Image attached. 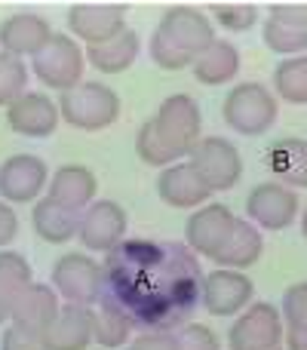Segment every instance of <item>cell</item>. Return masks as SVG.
<instances>
[{
	"label": "cell",
	"instance_id": "obj_15",
	"mask_svg": "<svg viewBox=\"0 0 307 350\" xmlns=\"http://www.w3.org/2000/svg\"><path fill=\"white\" fill-rule=\"evenodd\" d=\"M49 185V170L34 154H16L0 163V200L3 203H34Z\"/></svg>",
	"mask_w": 307,
	"mask_h": 350
},
{
	"label": "cell",
	"instance_id": "obj_41",
	"mask_svg": "<svg viewBox=\"0 0 307 350\" xmlns=\"http://www.w3.org/2000/svg\"><path fill=\"white\" fill-rule=\"evenodd\" d=\"M302 234H304V240H307V209L302 212Z\"/></svg>",
	"mask_w": 307,
	"mask_h": 350
},
{
	"label": "cell",
	"instance_id": "obj_38",
	"mask_svg": "<svg viewBox=\"0 0 307 350\" xmlns=\"http://www.w3.org/2000/svg\"><path fill=\"white\" fill-rule=\"evenodd\" d=\"M126 350H181L175 332H142L135 341H129Z\"/></svg>",
	"mask_w": 307,
	"mask_h": 350
},
{
	"label": "cell",
	"instance_id": "obj_40",
	"mask_svg": "<svg viewBox=\"0 0 307 350\" xmlns=\"http://www.w3.org/2000/svg\"><path fill=\"white\" fill-rule=\"evenodd\" d=\"M286 350H307V332H286Z\"/></svg>",
	"mask_w": 307,
	"mask_h": 350
},
{
	"label": "cell",
	"instance_id": "obj_26",
	"mask_svg": "<svg viewBox=\"0 0 307 350\" xmlns=\"http://www.w3.org/2000/svg\"><path fill=\"white\" fill-rule=\"evenodd\" d=\"M265 252V240H261V230L255 228L249 218H237V228L230 234L228 246L218 252L215 265L218 267H230V271H246Z\"/></svg>",
	"mask_w": 307,
	"mask_h": 350
},
{
	"label": "cell",
	"instance_id": "obj_42",
	"mask_svg": "<svg viewBox=\"0 0 307 350\" xmlns=\"http://www.w3.org/2000/svg\"><path fill=\"white\" fill-rule=\"evenodd\" d=\"M6 320H10V314H6V310H3V308H0V326H3V323H6Z\"/></svg>",
	"mask_w": 307,
	"mask_h": 350
},
{
	"label": "cell",
	"instance_id": "obj_9",
	"mask_svg": "<svg viewBox=\"0 0 307 350\" xmlns=\"http://www.w3.org/2000/svg\"><path fill=\"white\" fill-rule=\"evenodd\" d=\"M283 317L271 301H252L228 332L230 350H273L283 347Z\"/></svg>",
	"mask_w": 307,
	"mask_h": 350
},
{
	"label": "cell",
	"instance_id": "obj_6",
	"mask_svg": "<svg viewBox=\"0 0 307 350\" xmlns=\"http://www.w3.org/2000/svg\"><path fill=\"white\" fill-rule=\"evenodd\" d=\"M154 126H157V133H160L163 145H166L175 157L191 154L193 145L203 139V114H200L197 98L187 96V92L166 96L154 114Z\"/></svg>",
	"mask_w": 307,
	"mask_h": 350
},
{
	"label": "cell",
	"instance_id": "obj_20",
	"mask_svg": "<svg viewBox=\"0 0 307 350\" xmlns=\"http://www.w3.org/2000/svg\"><path fill=\"white\" fill-rule=\"evenodd\" d=\"M157 193L166 206L172 209H197V206L209 203L212 191L203 185L191 163H172L160 172L157 178Z\"/></svg>",
	"mask_w": 307,
	"mask_h": 350
},
{
	"label": "cell",
	"instance_id": "obj_39",
	"mask_svg": "<svg viewBox=\"0 0 307 350\" xmlns=\"http://www.w3.org/2000/svg\"><path fill=\"white\" fill-rule=\"evenodd\" d=\"M18 237V215L10 203L0 200V249H6Z\"/></svg>",
	"mask_w": 307,
	"mask_h": 350
},
{
	"label": "cell",
	"instance_id": "obj_22",
	"mask_svg": "<svg viewBox=\"0 0 307 350\" xmlns=\"http://www.w3.org/2000/svg\"><path fill=\"white\" fill-rule=\"evenodd\" d=\"M193 77H197V83L203 86H224L228 80H234L237 74H240V49L234 46V43L222 40V37H215V40L209 43V46L203 49V53L193 59Z\"/></svg>",
	"mask_w": 307,
	"mask_h": 350
},
{
	"label": "cell",
	"instance_id": "obj_43",
	"mask_svg": "<svg viewBox=\"0 0 307 350\" xmlns=\"http://www.w3.org/2000/svg\"><path fill=\"white\" fill-rule=\"evenodd\" d=\"M273 350H283V347H273Z\"/></svg>",
	"mask_w": 307,
	"mask_h": 350
},
{
	"label": "cell",
	"instance_id": "obj_23",
	"mask_svg": "<svg viewBox=\"0 0 307 350\" xmlns=\"http://www.w3.org/2000/svg\"><path fill=\"white\" fill-rule=\"evenodd\" d=\"M139 49H142L139 34L126 25V31H120V34L111 37V40L96 43V46H86V65H92L102 74H123L135 65Z\"/></svg>",
	"mask_w": 307,
	"mask_h": 350
},
{
	"label": "cell",
	"instance_id": "obj_35",
	"mask_svg": "<svg viewBox=\"0 0 307 350\" xmlns=\"http://www.w3.org/2000/svg\"><path fill=\"white\" fill-rule=\"evenodd\" d=\"M175 335H178L181 350H222L218 335L209 326H200V323H185Z\"/></svg>",
	"mask_w": 307,
	"mask_h": 350
},
{
	"label": "cell",
	"instance_id": "obj_3",
	"mask_svg": "<svg viewBox=\"0 0 307 350\" xmlns=\"http://www.w3.org/2000/svg\"><path fill=\"white\" fill-rule=\"evenodd\" d=\"M59 114L68 126L83 129V133H98L120 117V96L108 83L83 80L80 86L59 96Z\"/></svg>",
	"mask_w": 307,
	"mask_h": 350
},
{
	"label": "cell",
	"instance_id": "obj_12",
	"mask_svg": "<svg viewBox=\"0 0 307 350\" xmlns=\"http://www.w3.org/2000/svg\"><path fill=\"white\" fill-rule=\"evenodd\" d=\"M246 215L258 230H286L298 218V193L280 181L255 185L246 197Z\"/></svg>",
	"mask_w": 307,
	"mask_h": 350
},
{
	"label": "cell",
	"instance_id": "obj_18",
	"mask_svg": "<svg viewBox=\"0 0 307 350\" xmlns=\"http://www.w3.org/2000/svg\"><path fill=\"white\" fill-rule=\"evenodd\" d=\"M49 40H53V28L37 12H12L10 18L0 22V46L6 55H16V59L31 55L34 59Z\"/></svg>",
	"mask_w": 307,
	"mask_h": 350
},
{
	"label": "cell",
	"instance_id": "obj_5",
	"mask_svg": "<svg viewBox=\"0 0 307 350\" xmlns=\"http://www.w3.org/2000/svg\"><path fill=\"white\" fill-rule=\"evenodd\" d=\"M31 68H34V77L46 90L68 92L83 83L86 49L71 34H53V40L31 59Z\"/></svg>",
	"mask_w": 307,
	"mask_h": 350
},
{
	"label": "cell",
	"instance_id": "obj_29",
	"mask_svg": "<svg viewBox=\"0 0 307 350\" xmlns=\"http://www.w3.org/2000/svg\"><path fill=\"white\" fill-rule=\"evenodd\" d=\"M129 332H133V323L114 310L111 304H98L96 308V329H92V341L102 350H120L129 345Z\"/></svg>",
	"mask_w": 307,
	"mask_h": 350
},
{
	"label": "cell",
	"instance_id": "obj_7",
	"mask_svg": "<svg viewBox=\"0 0 307 350\" xmlns=\"http://www.w3.org/2000/svg\"><path fill=\"white\" fill-rule=\"evenodd\" d=\"M102 283H105L102 261H96L86 252H65L53 265V289L68 304L98 308V301H102Z\"/></svg>",
	"mask_w": 307,
	"mask_h": 350
},
{
	"label": "cell",
	"instance_id": "obj_33",
	"mask_svg": "<svg viewBox=\"0 0 307 350\" xmlns=\"http://www.w3.org/2000/svg\"><path fill=\"white\" fill-rule=\"evenodd\" d=\"M286 332H307V283H292L280 304Z\"/></svg>",
	"mask_w": 307,
	"mask_h": 350
},
{
	"label": "cell",
	"instance_id": "obj_28",
	"mask_svg": "<svg viewBox=\"0 0 307 350\" xmlns=\"http://www.w3.org/2000/svg\"><path fill=\"white\" fill-rule=\"evenodd\" d=\"M273 86L277 96L289 105H307V55L283 59L273 68Z\"/></svg>",
	"mask_w": 307,
	"mask_h": 350
},
{
	"label": "cell",
	"instance_id": "obj_8",
	"mask_svg": "<svg viewBox=\"0 0 307 350\" xmlns=\"http://www.w3.org/2000/svg\"><path fill=\"white\" fill-rule=\"evenodd\" d=\"M187 163L197 170V175L203 178V185L212 193L218 191H230L237 181L243 178V157L237 151V145H230L222 135H206L193 145V151L187 154Z\"/></svg>",
	"mask_w": 307,
	"mask_h": 350
},
{
	"label": "cell",
	"instance_id": "obj_13",
	"mask_svg": "<svg viewBox=\"0 0 307 350\" xmlns=\"http://www.w3.org/2000/svg\"><path fill=\"white\" fill-rule=\"evenodd\" d=\"M126 3H74L68 10V31L86 46H96L126 31Z\"/></svg>",
	"mask_w": 307,
	"mask_h": 350
},
{
	"label": "cell",
	"instance_id": "obj_31",
	"mask_svg": "<svg viewBox=\"0 0 307 350\" xmlns=\"http://www.w3.org/2000/svg\"><path fill=\"white\" fill-rule=\"evenodd\" d=\"M135 154H139L142 163L160 166V170H166V166L178 163V157H175V154L169 151L166 145H163L160 133H157V126H154V117L142 123L139 133H135Z\"/></svg>",
	"mask_w": 307,
	"mask_h": 350
},
{
	"label": "cell",
	"instance_id": "obj_21",
	"mask_svg": "<svg viewBox=\"0 0 307 350\" xmlns=\"http://www.w3.org/2000/svg\"><path fill=\"white\" fill-rule=\"evenodd\" d=\"M59 310H62L59 292H55L53 286H46V283H34L22 295V301L12 308L10 323L12 326H18V329H25V332L37 335V338H43V332L55 323Z\"/></svg>",
	"mask_w": 307,
	"mask_h": 350
},
{
	"label": "cell",
	"instance_id": "obj_32",
	"mask_svg": "<svg viewBox=\"0 0 307 350\" xmlns=\"http://www.w3.org/2000/svg\"><path fill=\"white\" fill-rule=\"evenodd\" d=\"M28 86V65L16 55L0 53V108H10L18 96H25Z\"/></svg>",
	"mask_w": 307,
	"mask_h": 350
},
{
	"label": "cell",
	"instance_id": "obj_44",
	"mask_svg": "<svg viewBox=\"0 0 307 350\" xmlns=\"http://www.w3.org/2000/svg\"><path fill=\"white\" fill-rule=\"evenodd\" d=\"M98 350H102V347H98Z\"/></svg>",
	"mask_w": 307,
	"mask_h": 350
},
{
	"label": "cell",
	"instance_id": "obj_1",
	"mask_svg": "<svg viewBox=\"0 0 307 350\" xmlns=\"http://www.w3.org/2000/svg\"><path fill=\"white\" fill-rule=\"evenodd\" d=\"M102 301L139 332H175L203 304V267L178 240L126 237L105 255Z\"/></svg>",
	"mask_w": 307,
	"mask_h": 350
},
{
	"label": "cell",
	"instance_id": "obj_25",
	"mask_svg": "<svg viewBox=\"0 0 307 350\" xmlns=\"http://www.w3.org/2000/svg\"><path fill=\"white\" fill-rule=\"evenodd\" d=\"M31 224H34V234L46 243H68L77 237V228H80V215L65 206H59L55 200L43 197L34 203L31 209Z\"/></svg>",
	"mask_w": 307,
	"mask_h": 350
},
{
	"label": "cell",
	"instance_id": "obj_30",
	"mask_svg": "<svg viewBox=\"0 0 307 350\" xmlns=\"http://www.w3.org/2000/svg\"><path fill=\"white\" fill-rule=\"evenodd\" d=\"M261 40L271 53L286 55V59H295L307 49V28H289V25H280L273 18H265L261 25Z\"/></svg>",
	"mask_w": 307,
	"mask_h": 350
},
{
	"label": "cell",
	"instance_id": "obj_10",
	"mask_svg": "<svg viewBox=\"0 0 307 350\" xmlns=\"http://www.w3.org/2000/svg\"><path fill=\"white\" fill-rule=\"evenodd\" d=\"M237 228V215L224 203H206L187 218L185 224V246L193 255L203 258H218L224 246H228L230 234Z\"/></svg>",
	"mask_w": 307,
	"mask_h": 350
},
{
	"label": "cell",
	"instance_id": "obj_19",
	"mask_svg": "<svg viewBox=\"0 0 307 350\" xmlns=\"http://www.w3.org/2000/svg\"><path fill=\"white\" fill-rule=\"evenodd\" d=\"M46 197L55 200L59 206L71 212H83L90 203H96V193H98V178L92 170L80 163H68V166H59L55 175H49V185H46Z\"/></svg>",
	"mask_w": 307,
	"mask_h": 350
},
{
	"label": "cell",
	"instance_id": "obj_24",
	"mask_svg": "<svg viewBox=\"0 0 307 350\" xmlns=\"http://www.w3.org/2000/svg\"><path fill=\"white\" fill-rule=\"evenodd\" d=\"M267 170L280 185L307 187V142L304 139H280L267 148Z\"/></svg>",
	"mask_w": 307,
	"mask_h": 350
},
{
	"label": "cell",
	"instance_id": "obj_14",
	"mask_svg": "<svg viewBox=\"0 0 307 350\" xmlns=\"http://www.w3.org/2000/svg\"><path fill=\"white\" fill-rule=\"evenodd\" d=\"M255 298L252 277L230 267H215L203 277V308L212 317H234L246 310Z\"/></svg>",
	"mask_w": 307,
	"mask_h": 350
},
{
	"label": "cell",
	"instance_id": "obj_2",
	"mask_svg": "<svg viewBox=\"0 0 307 350\" xmlns=\"http://www.w3.org/2000/svg\"><path fill=\"white\" fill-rule=\"evenodd\" d=\"M212 40H215V31H212L209 16H203L193 6H169L151 34L148 53L163 71H181V68H191L193 59Z\"/></svg>",
	"mask_w": 307,
	"mask_h": 350
},
{
	"label": "cell",
	"instance_id": "obj_17",
	"mask_svg": "<svg viewBox=\"0 0 307 350\" xmlns=\"http://www.w3.org/2000/svg\"><path fill=\"white\" fill-rule=\"evenodd\" d=\"M92 329H96V308L62 301L59 317L40 341L46 350H90Z\"/></svg>",
	"mask_w": 307,
	"mask_h": 350
},
{
	"label": "cell",
	"instance_id": "obj_34",
	"mask_svg": "<svg viewBox=\"0 0 307 350\" xmlns=\"http://www.w3.org/2000/svg\"><path fill=\"white\" fill-rule=\"evenodd\" d=\"M212 22H218L224 31H249L258 22V6L255 3H212Z\"/></svg>",
	"mask_w": 307,
	"mask_h": 350
},
{
	"label": "cell",
	"instance_id": "obj_36",
	"mask_svg": "<svg viewBox=\"0 0 307 350\" xmlns=\"http://www.w3.org/2000/svg\"><path fill=\"white\" fill-rule=\"evenodd\" d=\"M267 18L289 28H307V3H271Z\"/></svg>",
	"mask_w": 307,
	"mask_h": 350
},
{
	"label": "cell",
	"instance_id": "obj_27",
	"mask_svg": "<svg viewBox=\"0 0 307 350\" xmlns=\"http://www.w3.org/2000/svg\"><path fill=\"white\" fill-rule=\"evenodd\" d=\"M34 273H31V265L22 252H0V308L6 314H12L22 295L34 286Z\"/></svg>",
	"mask_w": 307,
	"mask_h": 350
},
{
	"label": "cell",
	"instance_id": "obj_16",
	"mask_svg": "<svg viewBox=\"0 0 307 350\" xmlns=\"http://www.w3.org/2000/svg\"><path fill=\"white\" fill-rule=\"evenodd\" d=\"M59 120V102H53L46 92H25L6 108V126L22 139H49Z\"/></svg>",
	"mask_w": 307,
	"mask_h": 350
},
{
	"label": "cell",
	"instance_id": "obj_37",
	"mask_svg": "<svg viewBox=\"0 0 307 350\" xmlns=\"http://www.w3.org/2000/svg\"><path fill=\"white\" fill-rule=\"evenodd\" d=\"M0 350H46V347H43V341L37 338V335L25 332V329L10 323V326L3 329V335H0Z\"/></svg>",
	"mask_w": 307,
	"mask_h": 350
},
{
	"label": "cell",
	"instance_id": "obj_4",
	"mask_svg": "<svg viewBox=\"0 0 307 350\" xmlns=\"http://www.w3.org/2000/svg\"><path fill=\"white\" fill-rule=\"evenodd\" d=\"M222 117L228 123V129L255 139V135H265L267 129H273V123L280 117V105L267 86L237 83L222 102Z\"/></svg>",
	"mask_w": 307,
	"mask_h": 350
},
{
	"label": "cell",
	"instance_id": "obj_11",
	"mask_svg": "<svg viewBox=\"0 0 307 350\" xmlns=\"http://www.w3.org/2000/svg\"><path fill=\"white\" fill-rule=\"evenodd\" d=\"M126 212L114 200H96L80 212V228L77 237L83 243L86 252H105L108 255L114 246L126 240Z\"/></svg>",
	"mask_w": 307,
	"mask_h": 350
}]
</instances>
